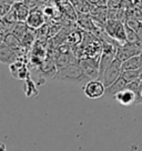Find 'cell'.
Returning a JSON list of instances; mask_svg holds the SVG:
<instances>
[{"instance_id": "cell-12", "label": "cell", "mask_w": 142, "mask_h": 151, "mask_svg": "<svg viewBox=\"0 0 142 151\" xmlns=\"http://www.w3.org/2000/svg\"><path fill=\"white\" fill-rule=\"evenodd\" d=\"M12 8H14V11H16L18 21L26 22L29 14H30V7H29L24 1H16Z\"/></svg>"}, {"instance_id": "cell-16", "label": "cell", "mask_w": 142, "mask_h": 151, "mask_svg": "<svg viewBox=\"0 0 142 151\" xmlns=\"http://www.w3.org/2000/svg\"><path fill=\"white\" fill-rule=\"evenodd\" d=\"M141 69V59H140V55L139 56H134L130 58L128 60L123 61L122 63V71L128 70H139Z\"/></svg>"}, {"instance_id": "cell-15", "label": "cell", "mask_w": 142, "mask_h": 151, "mask_svg": "<svg viewBox=\"0 0 142 151\" xmlns=\"http://www.w3.org/2000/svg\"><path fill=\"white\" fill-rule=\"evenodd\" d=\"M55 60H56V65H57L58 70L65 68V67H68L71 63L78 62L76 58L73 56H71V55H69V53H60V55H58L55 58Z\"/></svg>"}, {"instance_id": "cell-13", "label": "cell", "mask_w": 142, "mask_h": 151, "mask_svg": "<svg viewBox=\"0 0 142 151\" xmlns=\"http://www.w3.org/2000/svg\"><path fill=\"white\" fill-rule=\"evenodd\" d=\"M1 43H4V45H6L7 47L11 48V49H14V50H16L17 52H19L20 49L24 47V46H22V42H21V40L12 32L6 35L5 37L1 39Z\"/></svg>"}, {"instance_id": "cell-20", "label": "cell", "mask_w": 142, "mask_h": 151, "mask_svg": "<svg viewBox=\"0 0 142 151\" xmlns=\"http://www.w3.org/2000/svg\"><path fill=\"white\" fill-rule=\"evenodd\" d=\"M136 104H142V83H141V87H140L139 91H138L137 101H136Z\"/></svg>"}, {"instance_id": "cell-9", "label": "cell", "mask_w": 142, "mask_h": 151, "mask_svg": "<svg viewBox=\"0 0 142 151\" xmlns=\"http://www.w3.org/2000/svg\"><path fill=\"white\" fill-rule=\"evenodd\" d=\"M113 99L119 102L120 104H122L124 107H129V106H132V104H136V101H137V93L133 92L132 90L128 89H123L122 91H120L119 93H117L113 97Z\"/></svg>"}, {"instance_id": "cell-7", "label": "cell", "mask_w": 142, "mask_h": 151, "mask_svg": "<svg viewBox=\"0 0 142 151\" xmlns=\"http://www.w3.org/2000/svg\"><path fill=\"white\" fill-rule=\"evenodd\" d=\"M39 72L44 77V79L46 78L55 79V77L57 76L58 72L56 60L52 57H47L46 59H43L40 67H39Z\"/></svg>"}, {"instance_id": "cell-19", "label": "cell", "mask_w": 142, "mask_h": 151, "mask_svg": "<svg viewBox=\"0 0 142 151\" xmlns=\"http://www.w3.org/2000/svg\"><path fill=\"white\" fill-rule=\"evenodd\" d=\"M126 36H127V42H132V43H139L141 42L139 35L136 30L131 29L126 24Z\"/></svg>"}, {"instance_id": "cell-25", "label": "cell", "mask_w": 142, "mask_h": 151, "mask_svg": "<svg viewBox=\"0 0 142 151\" xmlns=\"http://www.w3.org/2000/svg\"><path fill=\"white\" fill-rule=\"evenodd\" d=\"M14 1H24V0H14Z\"/></svg>"}, {"instance_id": "cell-17", "label": "cell", "mask_w": 142, "mask_h": 151, "mask_svg": "<svg viewBox=\"0 0 142 151\" xmlns=\"http://www.w3.org/2000/svg\"><path fill=\"white\" fill-rule=\"evenodd\" d=\"M29 27L27 26L26 22H22V21H18L16 22L14 27V30H12V33H14L17 37L19 38L20 40H22L24 37L26 36V33L28 32Z\"/></svg>"}, {"instance_id": "cell-11", "label": "cell", "mask_w": 142, "mask_h": 151, "mask_svg": "<svg viewBox=\"0 0 142 151\" xmlns=\"http://www.w3.org/2000/svg\"><path fill=\"white\" fill-rule=\"evenodd\" d=\"M9 70L11 72V75L19 80H24V79L26 80L28 78V71H27L26 63L21 60H17L12 65H10Z\"/></svg>"}, {"instance_id": "cell-2", "label": "cell", "mask_w": 142, "mask_h": 151, "mask_svg": "<svg viewBox=\"0 0 142 151\" xmlns=\"http://www.w3.org/2000/svg\"><path fill=\"white\" fill-rule=\"evenodd\" d=\"M122 63L123 62L120 59L115 58L113 61H112V63L99 77L100 80L104 83L105 88L111 86L114 81H117L121 77V75H122Z\"/></svg>"}, {"instance_id": "cell-8", "label": "cell", "mask_w": 142, "mask_h": 151, "mask_svg": "<svg viewBox=\"0 0 142 151\" xmlns=\"http://www.w3.org/2000/svg\"><path fill=\"white\" fill-rule=\"evenodd\" d=\"M26 24L29 28L38 30L44 24V14L40 9H31Z\"/></svg>"}, {"instance_id": "cell-21", "label": "cell", "mask_w": 142, "mask_h": 151, "mask_svg": "<svg viewBox=\"0 0 142 151\" xmlns=\"http://www.w3.org/2000/svg\"><path fill=\"white\" fill-rule=\"evenodd\" d=\"M137 32H138V35H139V38H140V40H141V42H142V26L138 29Z\"/></svg>"}, {"instance_id": "cell-4", "label": "cell", "mask_w": 142, "mask_h": 151, "mask_svg": "<svg viewBox=\"0 0 142 151\" xmlns=\"http://www.w3.org/2000/svg\"><path fill=\"white\" fill-rule=\"evenodd\" d=\"M142 42L132 43V42H126L122 43L121 46L117 47V53L115 58L120 59L121 61H126L130 58L134 56H139L142 52Z\"/></svg>"}, {"instance_id": "cell-26", "label": "cell", "mask_w": 142, "mask_h": 151, "mask_svg": "<svg viewBox=\"0 0 142 151\" xmlns=\"http://www.w3.org/2000/svg\"><path fill=\"white\" fill-rule=\"evenodd\" d=\"M141 48H142V46H141Z\"/></svg>"}, {"instance_id": "cell-3", "label": "cell", "mask_w": 142, "mask_h": 151, "mask_svg": "<svg viewBox=\"0 0 142 151\" xmlns=\"http://www.w3.org/2000/svg\"><path fill=\"white\" fill-rule=\"evenodd\" d=\"M83 93L91 100L99 99L105 94V86L100 79H92L83 85Z\"/></svg>"}, {"instance_id": "cell-10", "label": "cell", "mask_w": 142, "mask_h": 151, "mask_svg": "<svg viewBox=\"0 0 142 151\" xmlns=\"http://www.w3.org/2000/svg\"><path fill=\"white\" fill-rule=\"evenodd\" d=\"M17 60H19V53L16 50H14V49L7 47L4 43H1V47H0V61L2 63H6V65L10 66Z\"/></svg>"}, {"instance_id": "cell-1", "label": "cell", "mask_w": 142, "mask_h": 151, "mask_svg": "<svg viewBox=\"0 0 142 151\" xmlns=\"http://www.w3.org/2000/svg\"><path fill=\"white\" fill-rule=\"evenodd\" d=\"M55 80L66 83H78V85H85L90 80L85 73L83 72L79 61L71 63L68 67L59 69L57 76L55 77Z\"/></svg>"}, {"instance_id": "cell-22", "label": "cell", "mask_w": 142, "mask_h": 151, "mask_svg": "<svg viewBox=\"0 0 142 151\" xmlns=\"http://www.w3.org/2000/svg\"><path fill=\"white\" fill-rule=\"evenodd\" d=\"M0 151H7V148H6L5 143H1V145H0Z\"/></svg>"}, {"instance_id": "cell-6", "label": "cell", "mask_w": 142, "mask_h": 151, "mask_svg": "<svg viewBox=\"0 0 142 151\" xmlns=\"http://www.w3.org/2000/svg\"><path fill=\"white\" fill-rule=\"evenodd\" d=\"M107 30L110 36L121 43L127 42V36H126V24H121L119 21H109L107 24Z\"/></svg>"}, {"instance_id": "cell-5", "label": "cell", "mask_w": 142, "mask_h": 151, "mask_svg": "<svg viewBox=\"0 0 142 151\" xmlns=\"http://www.w3.org/2000/svg\"><path fill=\"white\" fill-rule=\"evenodd\" d=\"M79 65L81 66L85 76L92 80V79H99L100 76V66L99 61L97 59H81L79 60Z\"/></svg>"}, {"instance_id": "cell-18", "label": "cell", "mask_w": 142, "mask_h": 151, "mask_svg": "<svg viewBox=\"0 0 142 151\" xmlns=\"http://www.w3.org/2000/svg\"><path fill=\"white\" fill-rule=\"evenodd\" d=\"M141 69L139 70H128V71H122V77L123 79L126 80L127 83H130L132 81H136L138 79H140V76H141Z\"/></svg>"}, {"instance_id": "cell-14", "label": "cell", "mask_w": 142, "mask_h": 151, "mask_svg": "<svg viewBox=\"0 0 142 151\" xmlns=\"http://www.w3.org/2000/svg\"><path fill=\"white\" fill-rule=\"evenodd\" d=\"M127 85H128V83L126 82V80L123 79L122 77H120L118 80L114 81L112 85L105 88V96L113 98L117 93H119L120 91H122L123 89H126Z\"/></svg>"}, {"instance_id": "cell-23", "label": "cell", "mask_w": 142, "mask_h": 151, "mask_svg": "<svg viewBox=\"0 0 142 151\" xmlns=\"http://www.w3.org/2000/svg\"><path fill=\"white\" fill-rule=\"evenodd\" d=\"M140 59H141V70H142V52L140 53Z\"/></svg>"}, {"instance_id": "cell-24", "label": "cell", "mask_w": 142, "mask_h": 151, "mask_svg": "<svg viewBox=\"0 0 142 151\" xmlns=\"http://www.w3.org/2000/svg\"><path fill=\"white\" fill-rule=\"evenodd\" d=\"M140 79H141V81H142V71H141V76H140Z\"/></svg>"}]
</instances>
